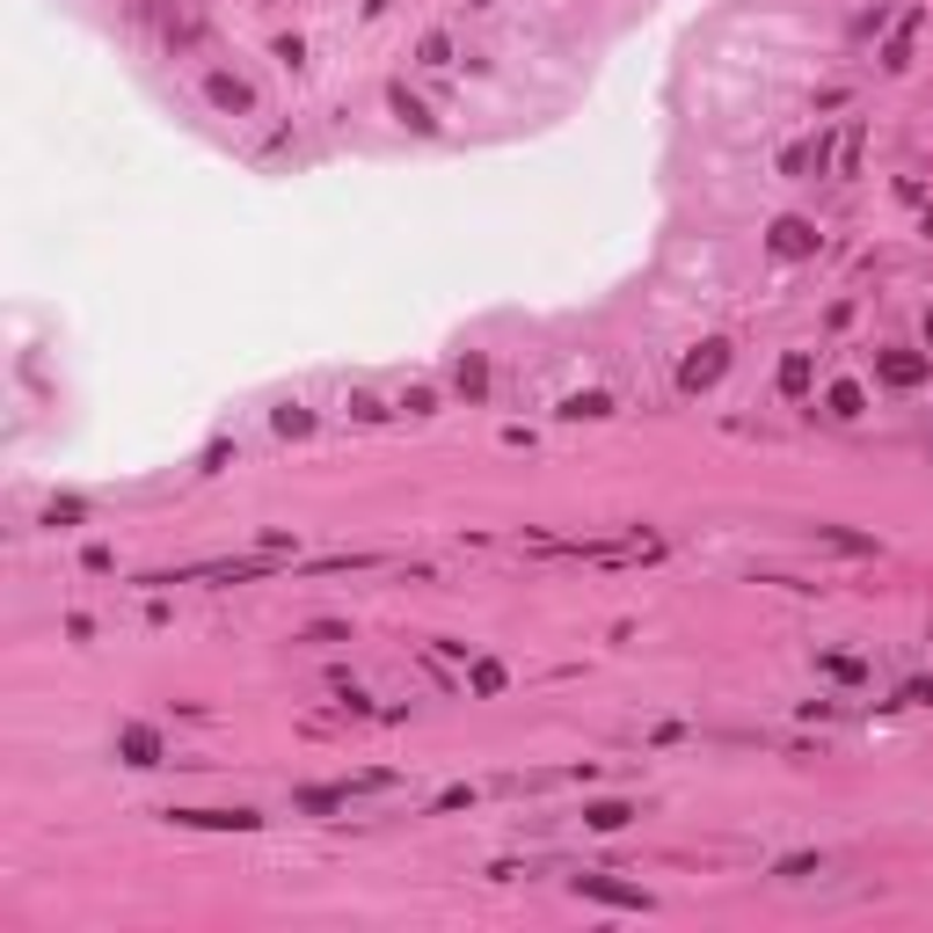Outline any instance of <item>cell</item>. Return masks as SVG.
Masks as SVG:
<instances>
[{"label": "cell", "instance_id": "obj_22", "mask_svg": "<svg viewBox=\"0 0 933 933\" xmlns=\"http://www.w3.org/2000/svg\"><path fill=\"white\" fill-rule=\"evenodd\" d=\"M73 518H89L81 496H52V504H44V526H73Z\"/></svg>", "mask_w": 933, "mask_h": 933}, {"label": "cell", "instance_id": "obj_25", "mask_svg": "<svg viewBox=\"0 0 933 933\" xmlns=\"http://www.w3.org/2000/svg\"><path fill=\"white\" fill-rule=\"evenodd\" d=\"M402 408H408V416H431V408H438V394H431V387H408Z\"/></svg>", "mask_w": 933, "mask_h": 933}, {"label": "cell", "instance_id": "obj_1", "mask_svg": "<svg viewBox=\"0 0 933 933\" xmlns=\"http://www.w3.org/2000/svg\"><path fill=\"white\" fill-rule=\"evenodd\" d=\"M729 372V343L723 335H707V343H693L686 357H678V394H715Z\"/></svg>", "mask_w": 933, "mask_h": 933}, {"label": "cell", "instance_id": "obj_14", "mask_svg": "<svg viewBox=\"0 0 933 933\" xmlns=\"http://www.w3.org/2000/svg\"><path fill=\"white\" fill-rule=\"evenodd\" d=\"M562 416L569 423H605V416H613V394H599V387H591V394H569Z\"/></svg>", "mask_w": 933, "mask_h": 933}, {"label": "cell", "instance_id": "obj_2", "mask_svg": "<svg viewBox=\"0 0 933 933\" xmlns=\"http://www.w3.org/2000/svg\"><path fill=\"white\" fill-rule=\"evenodd\" d=\"M569 890H577L583 904H605V912H656L650 890H642V882H620V875H569Z\"/></svg>", "mask_w": 933, "mask_h": 933}, {"label": "cell", "instance_id": "obj_19", "mask_svg": "<svg viewBox=\"0 0 933 933\" xmlns=\"http://www.w3.org/2000/svg\"><path fill=\"white\" fill-rule=\"evenodd\" d=\"M774 875H780V882H802V875H825V853H780V861H774Z\"/></svg>", "mask_w": 933, "mask_h": 933}, {"label": "cell", "instance_id": "obj_6", "mask_svg": "<svg viewBox=\"0 0 933 933\" xmlns=\"http://www.w3.org/2000/svg\"><path fill=\"white\" fill-rule=\"evenodd\" d=\"M117 758L146 774V766H160V758H168V744H160L154 723H124V729H117Z\"/></svg>", "mask_w": 933, "mask_h": 933}, {"label": "cell", "instance_id": "obj_9", "mask_svg": "<svg viewBox=\"0 0 933 933\" xmlns=\"http://www.w3.org/2000/svg\"><path fill=\"white\" fill-rule=\"evenodd\" d=\"M774 387L788 394V402H802V394L817 387V365H810V351H788L780 357V372H774Z\"/></svg>", "mask_w": 933, "mask_h": 933}, {"label": "cell", "instance_id": "obj_21", "mask_svg": "<svg viewBox=\"0 0 933 933\" xmlns=\"http://www.w3.org/2000/svg\"><path fill=\"white\" fill-rule=\"evenodd\" d=\"M416 59H423V66H453V37H445V30H431V37L416 44Z\"/></svg>", "mask_w": 933, "mask_h": 933}, {"label": "cell", "instance_id": "obj_28", "mask_svg": "<svg viewBox=\"0 0 933 933\" xmlns=\"http://www.w3.org/2000/svg\"><path fill=\"white\" fill-rule=\"evenodd\" d=\"M926 234H933V205H926Z\"/></svg>", "mask_w": 933, "mask_h": 933}, {"label": "cell", "instance_id": "obj_3", "mask_svg": "<svg viewBox=\"0 0 933 933\" xmlns=\"http://www.w3.org/2000/svg\"><path fill=\"white\" fill-rule=\"evenodd\" d=\"M766 248H774V263H810L817 248H825V234H817L810 219H795V211H780L774 227H766Z\"/></svg>", "mask_w": 933, "mask_h": 933}, {"label": "cell", "instance_id": "obj_18", "mask_svg": "<svg viewBox=\"0 0 933 933\" xmlns=\"http://www.w3.org/2000/svg\"><path fill=\"white\" fill-rule=\"evenodd\" d=\"M292 802H300L307 817H321V810H343V802H351V788H343V780H335V788H300Z\"/></svg>", "mask_w": 933, "mask_h": 933}, {"label": "cell", "instance_id": "obj_15", "mask_svg": "<svg viewBox=\"0 0 933 933\" xmlns=\"http://www.w3.org/2000/svg\"><path fill=\"white\" fill-rule=\"evenodd\" d=\"M270 431H278V438H314V408H300V402L270 408Z\"/></svg>", "mask_w": 933, "mask_h": 933}, {"label": "cell", "instance_id": "obj_17", "mask_svg": "<svg viewBox=\"0 0 933 933\" xmlns=\"http://www.w3.org/2000/svg\"><path fill=\"white\" fill-rule=\"evenodd\" d=\"M583 825H591V831H620V825H634V802H583Z\"/></svg>", "mask_w": 933, "mask_h": 933}, {"label": "cell", "instance_id": "obj_13", "mask_svg": "<svg viewBox=\"0 0 933 933\" xmlns=\"http://www.w3.org/2000/svg\"><path fill=\"white\" fill-rule=\"evenodd\" d=\"M919 22H926V15H904V22H898V37L882 44V66H890V73L912 66V37H919Z\"/></svg>", "mask_w": 933, "mask_h": 933}, {"label": "cell", "instance_id": "obj_12", "mask_svg": "<svg viewBox=\"0 0 933 933\" xmlns=\"http://www.w3.org/2000/svg\"><path fill=\"white\" fill-rule=\"evenodd\" d=\"M387 110H394V117H402V124H408V132H438V117H431V110H423V103H416V95H408V89H402V81H394V89H387Z\"/></svg>", "mask_w": 933, "mask_h": 933}, {"label": "cell", "instance_id": "obj_7", "mask_svg": "<svg viewBox=\"0 0 933 933\" xmlns=\"http://www.w3.org/2000/svg\"><path fill=\"white\" fill-rule=\"evenodd\" d=\"M205 103L227 110V117H248V110H256V89H248L241 73H205Z\"/></svg>", "mask_w": 933, "mask_h": 933}, {"label": "cell", "instance_id": "obj_4", "mask_svg": "<svg viewBox=\"0 0 933 933\" xmlns=\"http://www.w3.org/2000/svg\"><path fill=\"white\" fill-rule=\"evenodd\" d=\"M926 372H933V351H904V343L875 351V380H882V387H898V394L926 387Z\"/></svg>", "mask_w": 933, "mask_h": 933}, {"label": "cell", "instance_id": "obj_20", "mask_svg": "<svg viewBox=\"0 0 933 933\" xmlns=\"http://www.w3.org/2000/svg\"><path fill=\"white\" fill-rule=\"evenodd\" d=\"M817 540L839 547V554H875V540H868V532H846V526H817Z\"/></svg>", "mask_w": 933, "mask_h": 933}, {"label": "cell", "instance_id": "obj_24", "mask_svg": "<svg viewBox=\"0 0 933 933\" xmlns=\"http://www.w3.org/2000/svg\"><path fill=\"white\" fill-rule=\"evenodd\" d=\"M307 642H351V628H343V620H314V628H307Z\"/></svg>", "mask_w": 933, "mask_h": 933}, {"label": "cell", "instance_id": "obj_16", "mask_svg": "<svg viewBox=\"0 0 933 933\" xmlns=\"http://www.w3.org/2000/svg\"><path fill=\"white\" fill-rule=\"evenodd\" d=\"M817 671L839 678V686H861V678H868V664H861V656H846V650H825V656H817Z\"/></svg>", "mask_w": 933, "mask_h": 933}, {"label": "cell", "instance_id": "obj_11", "mask_svg": "<svg viewBox=\"0 0 933 933\" xmlns=\"http://www.w3.org/2000/svg\"><path fill=\"white\" fill-rule=\"evenodd\" d=\"M453 387L467 394V402H481V394H489V357H481V351H467V357L453 365Z\"/></svg>", "mask_w": 933, "mask_h": 933}, {"label": "cell", "instance_id": "obj_26", "mask_svg": "<svg viewBox=\"0 0 933 933\" xmlns=\"http://www.w3.org/2000/svg\"><path fill=\"white\" fill-rule=\"evenodd\" d=\"M904 701H919V707H933V678H912V686H904Z\"/></svg>", "mask_w": 933, "mask_h": 933}, {"label": "cell", "instance_id": "obj_27", "mask_svg": "<svg viewBox=\"0 0 933 933\" xmlns=\"http://www.w3.org/2000/svg\"><path fill=\"white\" fill-rule=\"evenodd\" d=\"M926 351H933V307H926Z\"/></svg>", "mask_w": 933, "mask_h": 933}, {"label": "cell", "instance_id": "obj_5", "mask_svg": "<svg viewBox=\"0 0 933 933\" xmlns=\"http://www.w3.org/2000/svg\"><path fill=\"white\" fill-rule=\"evenodd\" d=\"M176 831H263V810H160Z\"/></svg>", "mask_w": 933, "mask_h": 933}, {"label": "cell", "instance_id": "obj_23", "mask_svg": "<svg viewBox=\"0 0 933 933\" xmlns=\"http://www.w3.org/2000/svg\"><path fill=\"white\" fill-rule=\"evenodd\" d=\"M467 686H475V693H504V664H496V656H481V664L467 671Z\"/></svg>", "mask_w": 933, "mask_h": 933}, {"label": "cell", "instance_id": "obj_8", "mask_svg": "<svg viewBox=\"0 0 933 933\" xmlns=\"http://www.w3.org/2000/svg\"><path fill=\"white\" fill-rule=\"evenodd\" d=\"M825 416H831V423H861V416H868V387H861V380H831Z\"/></svg>", "mask_w": 933, "mask_h": 933}, {"label": "cell", "instance_id": "obj_10", "mask_svg": "<svg viewBox=\"0 0 933 933\" xmlns=\"http://www.w3.org/2000/svg\"><path fill=\"white\" fill-rule=\"evenodd\" d=\"M825 160H831V139L825 132H817V139H802V146H788V154H780V168H788V176H825Z\"/></svg>", "mask_w": 933, "mask_h": 933}]
</instances>
